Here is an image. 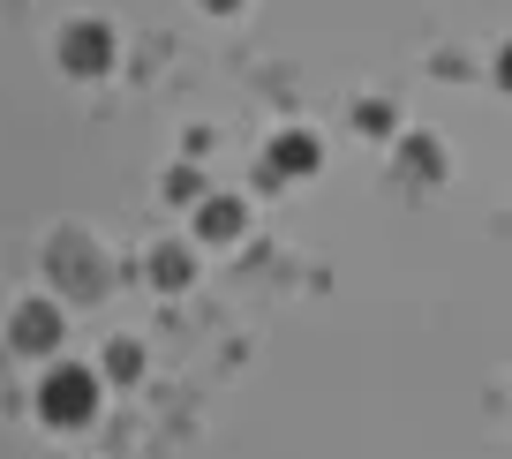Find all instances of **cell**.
<instances>
[{
  "label": "cell",
  "instance_id": "8",
  "mask_svg": "<svg viewBox=\"0 0 512 459\" xmlns=\"http://www.w3.org/2000/svg\"><path fill=\"white\" fill-rule=\"evenodd\" d=\"M106 369H113V377H136L144 362H136V347H113V354H106Z\"/></svg>",
  "mask_w": 512,
  "mask_h": 459
},
{
  "label": "cell",
  "instance_id": "6",
  "mask_svg": "<svg viewBox=\"0 0 512 459\" xmlns=\"http://www.w3.org/2000/svg\"><path fill=\"white\" fill-rule=\"evenodd\" d=\"M151 286H189V256L181 249H151Z\"/></svg>",
  "mask_w": 512,
  "mask_h": 459
},
{
  "label": "cell",
  "instance_id": "2",
  "mask_svg": "<svg viewBox=\"0 0 512 459\" xmlns=\"http://www.w3.org/2000/svg\"><path fill=\"white\" fill-rule=\"evenodd\" d=\"M61 68L68 76H106L113 68V31L106 23H68L61 31Z\"/></svg>",
  "mask_w": 512,
  "mask_h": 459
},
{
  "label": "cell",
  "instance_id": "4",
  "mask_svg": "<svg viewBox=\"0 0 512 459\" xmlns=\"http://www.w3.org/2000/svg\"><path fill=\"white\" fill-rule=\"evenodd\" d=\"M302 174H317V136L287 128V136L272 143V181H302Z\"/></svg>",
  "mask_w": 512,
  "mask_h": 459
},
{
  "label": "cell",
  "instance_id": "1",
  "mask_svg": "<svg viewBox=\"0 0 512 459\" xmlns=\"http://www.w3.org/2000/svg\"><path fill=\"white\" fill-rule=\"evenodd\" d=\"M38 414H46L53 429H83V422H98V369H83V362L46 369V384H38Z\"/></svg>",
  "mask_w": 512,
  "mask_h": 459
},
{
  "label": "cell",
  "instance_id": "9",
  "mask_svg": "<svg viewBox=\"0 0 512 459\" xmlns=\"http://www.w3.org/2000/svg\"><path fill=\"white\" fill-rule=\"evenodd\" d=\"M497 83H505V91H512V46L497 53Z\"/></svg>",
  "mask_w": 512,
  "mask_h": 459
},
{
  "label": "cell",
  "instance_id": "10",
  "mask_svg": "<svg viewBox=\"0 0 512 459\" xmlns=\"http://www.w3.org/2000/svg\"><path fill=\"white\" fill-rule=\"evenodd\" d=\"M204 8H219V16H226V8H241V0H204Z\"/></svg>",
  "mask_w": 512,
  "mask_h": 459
},
{
  "label": "cell",
  "instance_id": "5",
  "mask_svg": "<svg viewBox=\"0 0 512 459\" xmlns=\"http://www.w3.org/2000/svg\"><path fill=\"white\" fill-rule=\"evenodd\" d=\"M196 234H204V241H234V234H241V204H234V196H204Z\"/></svg>",
  "mask_w": 512,
  "mask_h": 459
},
{
  "label": "cell",
  "instance_id": "3",
  "mask_svg": "<svg viewBox=\"0 0 512 459\" xmlns=\"http://www.w3.org/2000/svg\"><path fill=\"white\" fill-rule=\"evenodd\" d=\"M8 339H16L23 354H53L61 347V309H53V301H23L16 324H8Z\"/></svg>",
  "mask_w": 512,
  "mask_h": 459
},
{
  "label": "cell",
  "instance_id": "7",
  "mask_svg": "<svg viewBox=\"0 0 512 459\" xmlns=\"http://www.w3.org/2000/svg\"><path fill=\"white\" fill-rule=\"evenodd\" d=\"M407 166H415V174L430 181V174H437V151H430V143H407Z\"/></svg>",
  "mask_w": 512,
  "mask_h": 459
}]
</instances>
